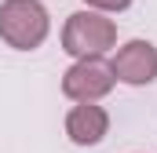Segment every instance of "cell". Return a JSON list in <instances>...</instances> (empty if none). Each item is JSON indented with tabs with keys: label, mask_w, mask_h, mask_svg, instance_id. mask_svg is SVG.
I'll return each instance as SVG.
<instances>
[{
	"label": "cell",
	"mask_w": 157,
	"mask_h": 153,
	"mask_svg": "<svg viewBox=\"0 0 157 153\" xmlns=\"http://www.w3.org/2000/svg\"><path fill=\"white\" fill-rule=\"evenodd\" d=\"M51 33V15L40 0H4L0 4V40L15 51H33Z\"/></svg>",
	"instance_id": "6da1fadb"
},
{
	"label": "cell",
	"mask_w": 157,
	"mask_h": 153,
	"mask_svg": "<svg viewBox=\"0 0 157 153\" xmlns=\"http://www.w3.org/2000/svg\"><path fill=\"white\" fill-rule=\"evenodd\" d=\"M117 44V22L106 18L95 7L73 11L62 26V51L73 58H88V55H106Z\"/></svg>",
	"instance_id": "7a4b0ae2"
},
{
	"label": "cell",
	"mask_w": 157,
	"mask_h": 153,
	"mask_svg": "<svg viewBox=\"0 0 157 153\" xmlns=\"http://www.w3.org/2000/svg\"><path fill=\"white\" fill-rule=\"evenodd\" d=\"M113 84H117L113 66L102 55H88V58H77L62 73V95L70 102H99L113 91Z\"/></svg>",
	"instance_id": "3957f363"
},
{
	"label": "cell",
	"mask_w": 157,
	"mask_h": 153,
	"mask_svg": "<svg viewBox=\"0 0 157 153\" xmlns=\"http://www.w3.org/2000/svg\"><path fill=\"white\" fill-rule=\"evenodd\" d=\"M113 76L128 88H146L157 80V47L150 40H128L124 47H117V55L110 58Z\"/></svg>",
	"instance_id": "277c9868"
},
{
	"label": "cell",
	"mask_w": 157,
	"mask_h": 153,
	"mask_svg": "<svg viewBox=\"0 0 157 153\" xmlns=\"http://www.w3.org/2000/svg\"><path fill=\"white\" fill-rule=\"evenodd\" d=\"M66 135L73 146H99L110 135V113L95 102H77L66 113Z\"/></svg>",
	"instance_id": "5b68a950"
},
{
	"label": "cell",
	"mask_w": 157,
	"mask_h": 153,
	"mask_svg": "<svg viewBox=\"0 0 157 153\" xmlns=\"http://www.w3.org/2000/svg\"><path fill=\"white\" fill-rule=\"evenodd\" d=\"M88 7H95V11H102V15H117V11H128L132 7V0H84Z\"/></svg>",
	"instance_id": "8992f818"
}]
</instances>
